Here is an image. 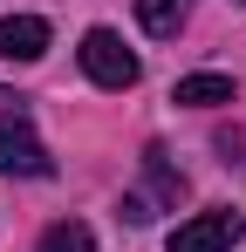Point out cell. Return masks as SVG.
<instances>
[{
	"instance_id": "6da1fadb",
	"label": "cell",
	"mask_w": 246,
	"mask_h": 252,
	"mask_svg": "<svg viewBox=\"0 0 246 252\" xmlns=\"http://www.w3.org/2000/svg\"><path fill=\"white\" fill-rule=\"evenodd\" d=\"M82 68H89V82H96V89H130L137 75H144L117 28H89V34H82Z\"/></svg>"
},
{
	"instance_id": "7a4b0ae2",
	"label": "cell",
	"mask_w": 246,
	"mask_h": 252,
	"mask_svg": "<svg viewBox=\"0 0 246 252\" xmlns=\"http://www.w3.org/2000/svg\"><path fill=\"white\" fill-rule=\"evenodd\" d=\"M0 170H7V177H48V170H55L48 143H41L35 123H28V109L0 116Z\"/></svg>"
},
{
	"instance_id": "3957f363",
	"label": "cell",
	"mask_w": 246,
	"mask_h": 252,
	"mask_svg": "<svg viewBox=\"0 0 246 252\" xmlns=\"http://www.w3.org/2000/svg\"><path fill=\"white\" fill-rule=\"evenodd\" d=\"M240 232H246V218L219 205V211L185 218V225L171 232V252H233V246H240Z\"/></svg>"
},
{
	"instance_id": "277c9868",
	"label": "cell",
	"mask_w": 246,
	"mask_h": 252,
	"mask_svg": "<svg viewBox=\"0 0 246 252\" xmlns=\"http://www.w3.org/2000/svg\"><path fill=\"white\" fill-rule=\"evenodd\" d=\"M48 55V21L41 14H7L0 21V62H41Z\"/></svg>"
},
{
	"instance_id": "5b68a950",
	"label": "cell",
	"mask_w": 246,
	"mask_h": 252,
	"mask_svg": "<svg viewBox=\"0 0 246 252\" xmlns=\"http://www.w3.org/2000/svg\"><path fill=\"white\" fill-rule=\"evenodd\" d=\"M240 89L233 75H219V68H205V75H185V82L171 89V102H185V109H219V102H233Z\"/></svg>"
},
{
	"instance_id": "8992f818",
	"label": "cell",
	"mask_w": 246,
	"mask_h": 252,
	"mask_svg": "<svg viewBox=\"0 0 246 252\" xmlns=\"http://www.w3.org/2000/svg\"><path fill=\"white\" fill-rule=\"evenodd\" d=\"M185 14H192V0H137V21H144V34H158V41H171V34L185 28Z\"/></svg>"
},
{
	"instance_id": "52a82bcc",
	"label": "cell",
	"mask_w": 246,
	"mask_h": 252,
	"mask_svg": "<svg viewBox=\"0 0 246 252\" xmlns=\"http://www.w3.org/2000/svg\"><path fill=\"white\" fill-rule=\"evenodd\" d=\"M41 252H96V232H89L82 218H55V225L41 232Z\"/></svg>"
},
{
	"instance_id": "ba28073f",
	"label": "cell",
	"mask_w": 246,
	"mask_h": 252,
	"mask_svg": "<svg viewBox=\"0 0 246 252\" xmlns=\"http://www.w3.org/2000/svg\"><path fill=\"white\" fill-rule=\"evenodd\" d=\"M144 170H151V184H158L164 198H178V191H185V177H178V170L164 164V150H144Z\"/></svg>"
}]
</instances>
